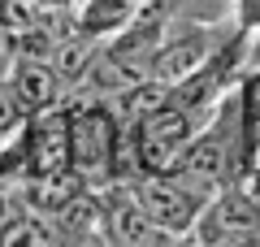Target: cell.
Here are the masks:
<instances>
[{"mask_svg": "<svg viewBox=\"0 0 260 247\" xmlns=\"http://www.w3.org/2000/svg\"><path fill=\"white\" fill-rule=\"evenodd\" d=\"M70 117V174L83 187H113L117 182V130L121 121L109 113V104L83 100L65 104Z\"/></svg>", "mask_w": 260, "mask_h": 247, "instance_id": "6da1fadb", "label": "cell"}, {"mask_svg": "<svg viewBox=\"0 0 260 247\" xmlns=\"http://www.w3.org/2000/svg\"><path fill=\"white\" fill-rule=\"evenodd\" d=\"M18 208H22V200H18V187L0 182V226H5V221H9Z\"/></svg>", "mask_w": 260, "mask_h": 247, "instance_id": "9c48e42d", "label": "cell"}, {"mask_svg": "<svg viewBox=\"0 0 260 247\" xmlns=\"http://www.w3.org/2000/svg\"><path fill=\"white\" fill-rule=\"evenodd\" d=\"M234 30L243 39L260 35V0H234Z\"/></svg>", "mask_w": 260, "mask_h": 247, "instance_id": "ba28073f", "label": "cell"}, {"mask_svg": "<svg viewBox=\"0 0 260 247\" xmlns=\"http://www.w3.org/2000/svg\"><path fill=\"white\" fill-rule=\"evenodd\" d=\"M130 126H135V169H139V178L143 174H160V178L174 174L182 152L191 147V139L200 135V126L169 100L160 109H152L148 117L130 121Z\"/></svg>", "mask_w": 260, "mask_h": 247, "instance_id": "7a4b0ae2", "label": "cell"}, {"mask_svg": "<svg viewBox=\"0 0 260 247\" xmlns=\"http://www.w3.org/2000/svg\"><path fill=\"white\" fill-rule=\"evenodd\" d=\"M130 195H135V204L143 208V217L152 221L156 230H165V234H186V230H195V221H200V212H204V200L200 195H191L178 178H160V174H143V178H130Z\"/></svg>", "mask_w": 260, "mask_h": 247, "instance_id": "3957f363", "label": "cell"}, {"mask_svg": "<svg viewBox=\"0 0 260 247\" xmlns=\"http://www.w3.org/2000/svg\"><path fill=\"white\" fill-rule=\"evenodd\" d=\"M243 65H247V70H256V65H260V35H247V48H243Z\"/></svg>", "mask_w": 260, "mask_h": 247, "instance_id": "8fae6325", "label": "cell"}, {"mask_svg": "<svg viewBox=\"0 0 260 247\" xmlns=\"http://www.w3.org/2000/svg\"><path fill=\"white\" fill-rule=\"evenodd\" d=\"M0 247H56V238L44 217H35L30 208H18L0 226Z\"/></svg>", "mask_w": 260, "mask_h": 247, "instance_id": "52a82bcc", "label": "cell"}, {"mask_svg": "<svg viewBox=\"0 0 260 247\" xmlns=\"http://www.w3.org/2000/svg\"><path fill=\"white\" fill-rule=\"evenodd\" d=\"M0 87H5V96L13 100V109L22 113V121L44 117V113L61 109V100H65V82L52 74V65L48 61H26V56L13 61V70L5 74Z\"/></svg>", "mask_w": 260, "mask_h": 247, "instance_id": "5b68a950", "label": "cell"}, {"mask_svg": "<svg viewBox=\"0 0 260 247\" xmlns=\"http://www.w3.org/2000/svg\"><path fill=\"white\" fill-rule=\"evenodd\" d=\"M13 61H18V48H13V39L0 30V82H5V74L13 70Z\"/></svg>", "mask_w": 260, "mask_h": 247, "instance_id": "30bf717a", "label": "cell"}, {"mask_svg": "<svg viewBox=\"0 0 260 247\" xmlns=\"http://www.w3.org/2000/svg\"><path fill=\"white\" fill-rule=\"evenodd\" d=\"M234 117H239V178H243L251 152L260 147V65L243 70L239 91H234Z\"/></svg>", "mask_w": 260, "mask_h": 247, "instance_id": "8992f818", "label": "cell"}, {"mask_svg": "<svg viewBox=\"0 0 260 247\" xmlns=\"http://www.w3.org/2000/svg\"><path fill=\"white\" fill-rule=\"evenodd\" d=\"M225 39H217L213 30L195 26V30H182V35H165L152 56V82L160 87H178V82L195 78V74L204 70L217 52H221Z\"/></svg>", "mask_w": 260, "mask_h": 247, "instance_id": "277c9868", "label": "cell"}]
</instances>
